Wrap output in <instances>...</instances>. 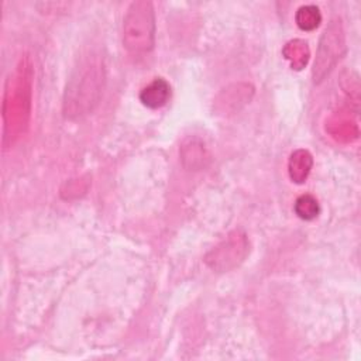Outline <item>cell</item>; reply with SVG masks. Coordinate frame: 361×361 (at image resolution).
Instances as JSON below:
<instances>
[{
  "label": "cell",
  "instance_id": "obj_1",
  "mask_svg": "<svg viewBox=\"0 0 361 361\" xmlns=\"http://www.w3.org/2000/svg\"><path fill=\"white\" fill-rule=\"evenodd\" d=\"M104 65L99 55L82 58L72 71L62 102V111L68 118L87 116L99 104L104 86Z\"/></svg>",
  "mask_w": 361,
  "mask_h": 361
},
{
  "label": "cell",
  "instance_id": "obj_2",
  "mask_svg": "<svg viewBox=\"0 0 361 361\" xmlns=\"http://www.w3.org/2000/svg\"><path fill=\"white\" fill-rule=\"evenodd\" d=\"M155 16L151 1L130 4L123 20V45L131 54H145L154 48Z\"/></svg>",
  "mask_w": 361,
  "mask_h": 361
},
{
  "label": "cell",
  "instance_id": "obj_3",
  "mask_svg": "<svg viewBox=\"0 0 361 361\" xmlns=\"http://www.w3.org/2000/svg\"><path fill=\"white\" fill-rule=\"evenodd\" d=\"M30 86L28 79L24 75V69L17 73V79L11 82L7 79L4 102H3V120H4V142L7 138L16 137L25 124V116H28L30 104Z\"/></svg>",
  "mask_w": 361,
  "mask_h": 361
},
{
  "label": "cell",
  "instance_id": "obj_4",
  "mask_svg": "<svg viewBox=\"0 0 361 361\" xmlns=\"http://www.w3.org/2000/svg\"><path fill=\"white\" fill-rule=\"evenodd\" d=\"M344 51L345 41L341 23L338 18H333L319 41L317 54L313 63V80L316 83L322 82L326 75H329V72L338 62Z\"/></svg>",
  "mask_w": 361,
  "mask_h": 361
},
{
  "label": "cell",
  "instance_id": "obj_5",
  "mask_svg": "<svg viewBox=\"0 0 361 361\" xmlns=\"http://www.w3.org/2000/svg\"><path fill=\"white\" fill-rule=\"evenodd\" d=\"M248 252V240L241 230L231 231L226 240L217 244L207 255L204 262L216 272H227L238 267Z\"/></svg>",
  "mask_w": 361,
  "mask_h": 361
},
{
  "label": "cell",
  "instance_id": "obj_6",
  "mask_svg": "<svg viewBox=\"0 0 361 361\" xmlns=\"http://www.w3.org/2000/svg\"><path fill=\"white\" fill-rule=\"evenodd\" d=\"M169 97L171 86L162 78H155L140 92L141 103L149 109H159L165 106L169 102Z\"/></svg>",
  "mask_w": 361,
  "mask_h": 361
},
{
  "label": "cell",
  "instance_id": "obj_7",
  "mask_svg": "<svg viewBox=\"0 0 361 361\" xmlns=\"http://www.w3.org/2000/svg\"><path fill=\"white\" fill-rule=\"evenodd\" d=\"M312 165H313V158L310 152L306 149H296L295 152H292L288 162V171H289L290 179L296 183L305 182L312 169Z\"/></svg>",
  "mask_w": 361,
  "mask_h": 361
},
{
  "label": "cell",
  "instance_id": "obj_8",
  "mask_svg": "<svg viewBox=\"0 0 361 361\" xmlns=\"http://www.w3.org/2000/svg\"><path fill=\"white\" fill-rule=\"evenodd\" d=\"M283 55H285L286 59L290 61L292 68L302 69L306 65L307 59H309L307 44L300 41V39L290 41L289 44H286V47L283 49Z\"/></svg>",
  "mask_w": 361,
  "mask_h": 361
},
{
  "label": "cell",
  "instance_id": "obj_9",
  "mask_svg": "<svg viewBox=\"0 0 361 361\" xmlns=\"http://www.w3.org/2000/svg\"><path fill=\"white\" fill-rule=\"evenodd\" d=\"M295 20H296V24L300 30L312 31L320 24L322 14H320V11L316 6L307 4V6H302V7L298 8Z\"/></svg>",
  "mask_w": 361,
  "mask_h": 361
},
{
  "label": "cell",
  "instance_id": "obj_10",
  "mask_svg": "<svg viewBox=\"0 0 361 361\" xmlns=\"http://www.w3.org/2000/svg\"><path fill=\"white\" fill-rule=\"evenodd\" d=\"M320 212L316 197L312 195H302L295 202V213L303 220H313Z\"/></svg>",
  "mask_w": 361,
  "mask_h": 361
},
{
  "label": "cell",
  "instance_id": "obj_11",
  "mask_svg": "<svg viewBox=\"0 0 361 361\" xmlns=\"http://www.w3.org/2000/svg\"><path fill=\"white\" fill-rule=\"evenodd\" d=\"M182 159L186 162L188 159H190V168H197L200 165H203V159H204V148L203 145L196 141V140H189L188 142L183 144L182 147Z\"/></svg>",
  "mask_w": 361,
  "mask_h": 361
}]
</instances>
